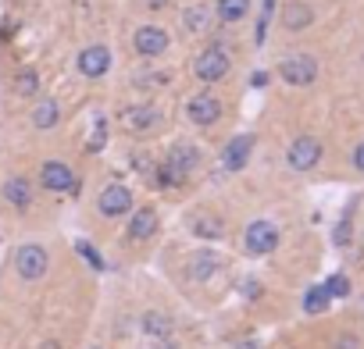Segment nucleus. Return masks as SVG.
Here are the masks:
<instances>
[{"label": "nucleus", "mask_w": 364, "mask_h": 349, "mask_svg": "<svg viewBox=\"0 0 364 349\" xmlns=\"http://www.w3.org/2000/svg\"><path fill=\"white\" fill-rule=\"evenodd\" d=\"M97 207H100V214L104 218H122V214H129L132 211V193L125 189V186H107L104 193H100V200H97Z\"/></svg>", "instance_id": "9"}, {"label": "nucleus", "mask_w": 364, "mask_h": 349, "mask_svg": "<svg viewBox=\"0 0 364 349\" xmlns=\"http://www.w3.org/2000/svg\"><path fill=\"white\" fill-rule=\"evenodd\" d=\"M40 182H43V189H50V193H72V189H79L72 167L61 164V160H47V164L40 167Z\"/></svg>", "instance_id": "5"}, {"label": "nucleus", "mask_w": 364, "mask_h": 349, "mask_svg": "<svg viewBox=\"0 0 364 349\" xmlns=\"http://www.w3.org/2000/svg\"><path fill=\"white\" fill-rule=\"evenodd\" d=\"M15 89H18L22 96H36V89H40V79H36V72H18V79H15Z\"/></svg>", "instance_id": "24"}, {"label": "nucleus", "mask_w": 364, "mask_h": 349, "mask_svg": "<svg viewBox=\"0 0 364 349\" xmlns=\"http://www.w3.org/2000/svg\"><path fill=\"white\" fill-rule=\"evenodd\" d=\"M186 114H190V121L193 125H215L218 118H222V100L218 96H193L190 104H186Z\"/></svg>", "instance_id": "11"}, {"label": "nucleus", "mask_w": 364, "mask_h": 349, "mask_svg": "<svg viewBox=\"0 0 364 349\" xmlns=\"http://www.w3.org/2000/svg\"><path fill=\"white\" fill-rule=\"evenodd\" d=\"M79 257H86V260H90V264H93L97 271H104V260H100V253H97V250H93L90 243H79Z\"/></svg>", "instance_id": "27"}, {"label": "nucleus", "mask_w": 364, "mask_h": 349, "mask_svg": "<svg viewBox=\"0 0 364 349\" xmlns=\"http://www.w3.org/2000/svg\"><path fill=\"white\" fill-rule=\"evenodd\" d=\"M250 150H254V135H236V139L225 143V150H222V164H225L229 171H240V167L250 160Z\"/></svg>", "instance_id": "12"}, {"label": "nucleus", "mask_w": 364, "mask_h": 349, "mask_svg": "<svg viewBox=\"0 0 364 349\" xmlns=\"http://www.w3.org/2000/svg\"><path fill=\"white\" fill-rule=\"evenodd\" d=\"M190 228H193L200 239H222V232H225V225H222L218 218H211V214L193 218V221H190Z\"/></svg>", "instance_id": "21"}, {"label": "nucleus", "mask_w": 364, "mask_h": 349, "mask_svg": "<svg viewBox=\"0 0 364 349\" xmlns=\"http://www.w3.org/2000/svg\"><path fill=\"white\" fill-rule=\"evenodd\" d=\"M47 264H50V257H47V250L36 246V243L18 246V253H15V267H18V275H22L26 282L43 278V275H47Z\"/></svg>", "instance_id": "2"}, {"label": "nucleus", "mask_w": 364, "mask_h": 349, "mask_svg": "<svg viewBox=\"0 0 364 349\" xmlns=\"http://www.w3.org/2000/svg\"><path fill=\"white\" fill-rule=\"evenodd\" d=\"M164 160L182 174V182H186L190 174L200 167V150H197V146H190V143H175V146H171V153H168Z\"/></svg>", "instance_id": "10"}, {"label": "nucleus", "mask_w": 364, "mask_h": 349, "mask_svg": "<svg viewBox=\"0 0 364 349\" xmlns=\"http://www.w3.org/2000/svg\"><path fill=\"white\" fill-rule=\"evenodd\" d=\"M168 79H171V75H164V72H154V75H143V86H168Z\"/></svg>", "instance_id": "28"}, {"label": "nucleus", "mask_w": 364, "mask_h": 349, "mask_svg": "<svg viewBox=\"0 0 364 349\" xmlns=\"http://www.w3.org/2000/svg\"><path fill=\"white\" fill-rule=\"evenodd\" d=\"M279 75H282L289 86H311V82L318 79V65H314V57H307V54H293V57H286V61L279 65Z\"/></svg>", "instance_id": "3"}, {"label": "nucleus", "mask_w": 364, "mask_h": 349, "mask_svg": "<svg viewBox=\"0 0 364 349\" xmlns=\"http://www.w3.org/2000/svg\"><path fill=\"white\" fill-rule=\"evenodd\" d=\"M311 22H314L311 4H300V0H289V4H282V26H286L289 33H300V29H307Z\"/></svg>", "instance_id": "13"}, {"label": "nucleus", "mask_w": 364, "mask_h": 349, "mask_svg": "<svg viewBox=\"0 0 364 349\" xmlns=\"http://www.w3.org/2000/svg\"><path fill=\"white\" fill-rule=\"evenodd\" d=\"M79 72L86 75V79H100V75H107V68H111V50L107 47H100V43H93V47H86V50H79Z\"/></svg>", "instance_id": "8"}, {"label": "nucleus", "mask_w": 364, "mask_h": 349, "mask_svg": "<svg viewBox=\"0 0 364 349\" xmlns=\"http://www.w3.org/2000/svg\"><path fill=\"white\" fill-rule=\"evenodd\" d=\"M146 4H150L154 11H161V8H168V0H146Z\"/></svg>", "instance_id": "31"}, {"label": "nucleus", "mask_w": 364, "mask_h": 349, "mask_svg": "<svg viewBox=\"0 0 364 349\" xmlns=\"http://www.w3.org/2000/svg\"><path fill=\"white\" fill-rule=\"evenodd\" d=\"M286 160H289V167H296V171H311V167L321 160V143H318L314 135H300V139H293Z\"/></svg>", "instance_id": "6"}, {"label": "nucleus", "mask_w": 364, "mask_h": 349, "mask_svg": "<svg viewBox=\"0 0 364 349\" xmlns=\"http://www.w3.org/2000/svg\"><path fill=\"white\" fill-rule=\"evenodd\" d=\"M157 232V211L154 207H139L136 214H132V221H129V239H150Z\"/></svg>", "instance_id": "14"}, {"label": "nucleus", "mask_w": 364, "mask_h": 349, "mask_svg": "<svg viewBox=\"0 0 364 349\" xmlns=\"http://www.w3.org/2000/svg\"><path fill=\"white\" fill-rule=\"evenodd\" d=\"M218 253H211V250H200L193 260H190V278H197V282H208L215 271H218Z\"/></svg>", "instance_id": "18"}, {"label": "nucleus", "mask_w": 364, "mask_h": 349, "mask_svg": "<svg viewBox=\"0 0 364 349\" xmlns=\"http://www.w3.org/2000/svg\"><path fill=\"white\" fill-rule=\"evenodd\" d=\"M157 121H161V114H157V107H150V104L125 111V125H129L132 132H146V128H154Z\"/></svg>", "instance_id": "16"}, {"label": "nucleus", "mask_w": 364, "mask_h": 349, "mask_svg": "<svg viewBox=\"0 0 364 349\" xmlns=\"http://www.w3.org/2000/svg\"><path fill=\"white\" fill-rule=\"evenodd\" d=\"M336 349H360V342L353 335H343V338H336Z\"/></svg>", "instance_id": "29"}, {"label": "nucleus", "mask_w": 364, "mask_h": 349, "mask_svg": "<svg viewBox=\"0 0 364 349\" xmlns=\"http://www.w3.org/2000/svg\"><path fill=\"white\" fill-rule=\"evenodd\" d=\"M229 68H232V61H229V54H225L222 47H208V50L193 61V72H197L200 82H222V79L229 75Z\"/></svg>", "instance_id": "1"}, {"label": "nucleus", "mask_w": 364, "mask_h": 349, "mask_svg": "<svg viewBox=\"0 0 364 349\" xmlns=\"http://www.w3.org/2000/svg\"><path fill=\"white\" fill-rule=\"evenodd\" d=\"M168 33L164 29H157V26H143V29H136V36H132V47H136V54L139 57H161L164 50H168Z\"/></svg>", "instance_id": "7"}, {"label": "nucleus", "mask_w": 364, "mask_h": 349, "mask_svg": "<svg viewBox=\"0 0 364 349\" xmlns=\"http://www.w3.org/2000/svg\"><path fill=\"white\" fill-rule=\"evenodd\" d=\"M328 292H325V285H314V289H307V296H304V310L307 314H321L325 306H328Z\"/></svg>", "instance_id": "22"}, {"label": "nucleus", "mask_w": 364, "mask_h": 349, "mask_svg": "<svg viewBox=\"0 0 364 349\" xmlns=\"http://www.w3.org/2000/svg\"><path fill=\"white\" fill-rule=\"evenodd\" d=\"M353 164H357V167H360V171H364V143H360V146H357V150H353Z\"/></svg>", "instance_id": "30"}, {"label": "nucleus", "mask_w": 364, "mask_h": 349, "mask_svg": "<svg viewBox=\"0 0 364 349\" xmlns=\"http://www.w3.org/2000/svg\"><path fill=\"white\" fill-rule=\"evenodd\" d=\"M182 26H186V33H208L211 29V11L204 4H190L186 11H182Z\"/></svg>", "instance_id": "19"}, {"label": "nucleus", "mask_w": 364, "mask_h": 349, "mask_svg": "<svg viewBox=\"0 0 364 349\" xmlns=\"http://www.w3.org/2000/svg\"><path fill=\"white\" fill-rule=\"evenodd\" d=\"M143 331H146V335H157V338H164V335L171 331V321H168L164 314H154V310H150V314L143 317Z\"/></svg>", "instance_id": "23"}, {"label": "nucleus", "mask_w": 364, "mask_h": 349, "mask_svg": "<svg viewBox=\"0 0 364 349\" xmlns=\"http://www.w3.org/2000/svg\"><path fill=\"white\" fill-rule=\"evenodd\" d=\"M236 349H261V345H257V342H240Z\"/></svg>", "instance_id": "32"}, {"label": "nucleus", "mask_w": 364, "mask_h": 349, "mask_svg": "<svg viewBox=\"0 0 364 349\" xmlns=\"http://www.w3.org/2000/svg\"><path fill=\"white\" fill-rule=\"evenodd\" d=\"M58 118H61V107H58L54 100H40L36 111H33V125H36V128H54Z\"/></svg>", "instance_id": "20"}, {"label": "nucleus", "mask_w": 364, "mask_h": 349, "mask_svg": "<svg viewBox=\"0 0 364 349\" xmlns=\"http://www.w3.org/2000/svg\"><path fill=\"white\" fill-rule=\"evenodd\" d=\"M104 135H107V121H104V118H97V125H93V139H90V150H93V153L104 146Z\"/></svg>", "instance_id": "26"}, {"label": "nucleus", "mask_w": 364, "mask_h": 349, "mask_svg": "<svg viewBox=\"0 0 364 349\" xmlns=\"http://www.w3.org/2000/svg\"><path fill=\"white\" fill-rule=\"evenodd\" d=\"M243 246H247V253L264 257V253H272V250L279 246V228H275L272 221H254V225L247 228V236H243Z\"/></svg>", "instance_id": "4"}, {"label": "nucleus", "mask_w": 364, "mask_h": 349, "mask_svg": "<svg viewBox=\"0 0 364 349\" xmlns=\"http://www.w3.org/2000/svg\"><path fill=\"white\" fill-rule=\"evenodd\" d=\"M325 292H328V296H350V282H346V275H332V278L325 282Z\"/></svg>", "instance_id": "25"}, {"label": "nucleus", "mask_w": 364, "mask_h": 349, "mask_svg": "<svg viewBox=\"0 0 364 349\" xmlns=\"http://www.w3.org/2000/svg\"><path fill=\"white\" fill-rule=\"evenodd\" d=\"M4 200H8L11 207L26 211V207L33 204V186H29V179H22V174L8 179V182H4Z\"/></svg>", "instance_id": "15"}, {"label": "nucleus", "mask_w": 364, "mask_h": 349, "mask_svg": "<svg viewBox=\"0 0 364 349\" xmlns=\"http://www.w3.org/2000/svg\"><path fill=\"white\" fill-rule=\"evenodd\" d=\"M43 349H58V345H43Z\"/></svg>", "instance_id": "33"}, {"label": "nucleus", "mask_w": 364, "mask_h": 349, "mask_svg": "<svg viewBox=\"0 0 364 349\" xmlns=\"http://www.w3.org/2000/svg\"><path fill=\"white\" fill-rule=\"evenodd\" d=\"M215 15L232 26V22H243L250 15V0H215Z\"/></svg>", "instance_id": "17"}]
</instances>
